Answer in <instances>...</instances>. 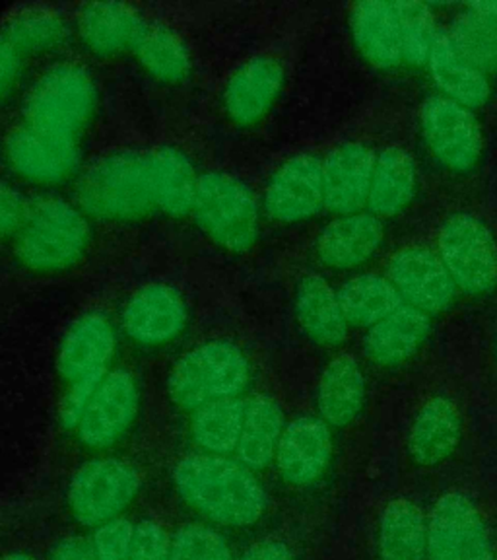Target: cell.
I'll list each match as a JSON object with an SVG mask.
<instances>
[{"label":"cell","instance_id":"obj_1","mask_svg":"<svg viewBox=\"0 0 497 560\" xmlns=\"http://www.w3.org/2000/svg\"><path fill=\"white\" fill-rule=\"evenodd\" d=\"M174 485L192 510L227 527L257 524L269 504L255 472L229 455H187L174 467Z\"/></svg>","mask_w":497,"mask_h":560},{"label":"cell","instance_id":"obj_2","mask_svg":"<svg viewBox=\"0 0 497 560\" xmlns=\"http://www.w3.org/2000/svg\"><path fill=\"white\" fill-rule=\"evenodd\" d=\"M86 214L61 199H39L26 207L16 232L20 262L37 272L67 271L86 255Z\"/></svg>","mask_w":497,"mask_h":560},{"label":"cell","instance_id":"obj_3","mask_svg":"<svg viewBox=\"0 0 497 560\" xmlns=\"http://www.w3.org/2000/svg\"><path fill=\"white\" fill-rule=\"evenodd\" d=\"M80 209L105 222L142 219L156 209L146 152H115L80 177Z\"/></svg>","mask_w":497,"mask_h":560},{"label":"cell","instance_id":"obj_4","mask_svg":"<svg viewBox=\"0 0 497 560\" xmlns=\"http://www.w3.org/2000/svg\"><path fill=\"white\" fill-rule=\"evenodd\" d=\"M251 380V364L232 341H206L185 352L175 364L167 392L184 411H197L209 402L239 399Z\"/></svg>","mask_w":497,"mask_h":560},{"label":"cell","instance_id":"obj_5","mask_svg":"<svg viewBox=\"0 0 497 560\" xmlns=\"http://www.w3.org/2000/svg\"><path fill=\"white\" fill-rule=\"evenodd\" d=\"M191 214L214 244L234 254L251 249L261 230L253 191L224 172L201 175Z\"/></svg>","mask_w":497,"mask_h":560},{"label":"cell","instance_id":"obj_6","mask_svg":"<svg viewBox=\"0 0 497 560\" xmlns=\"http://www.w3.org/2000/svg\"><path fill=\"white\" fill-rule=\"evenodd\" d=\"M97 88L79 65H57L35 82L24 104L29 127L76 139L96 112Z\"/></svg>","mask_w":497,"mask_h":560},{"label":"cell","instance_id":"obj_7","mask_svg":"<svg viewBox=\"0 0 497 560\" xmlns=\"http://www.w3.org/2000/svg\"><path fill=\"white\" fill-rule=\"evenodd\" d=\"M140 475L131 464L99 457L80 467L67 489L70 512L86 527L114 522L131 506L140 492Z\"/></svg>","mask_w":497,"mask_h":560},{"label":"cell","instance_id":"obj_8","mask_svg":"<svg viewBox=\"0 0 497 560\" xmlns=\"http://www.w3.org/2000/svg\"><path fill=\"white\" fill-rule=\"evenodd\" d=\"M439 259L466 294H488L497 287V245L488 226L469 212H457L439 230Z\"/></svg>","mask_w":497,"mask_h":560},{"label":"cell","instance_id":"obj_9","mask_svg":"<svg viewBox=\"0 0 497 560\" xmlns=\"http://www.w3.org/2000/svg\"><path fill=\"white\" fill-rule=\"evenodd\" d=\"M428 560H496L481 512L464 492H447L434 508Z\"/></svg>","mask_w":497,"mask_h":560},{"label":"cell","instance_id":"obj_10","mask_svg":"<svg viewBox=\"0 0 497 560\" xmlns=\"http://www.w3.org/2000/svg\"><path fill=\"white\" fill-rule=\"evenodd\" d=\"M424 139L431 154L453 172H471L482 156V132L464 105L446 96L426 100L419 112Z\"/></svg>","mask_w":497,"mask_h":560},{"label":"cell","instance_id":"obj_11","mask_svg":"<svg viewBox=\"0 0 497 560\" xmlns=\"http://www.w3.org/2000/svg\"><path fill=\"white\" fill-rule=\"evenodd\" d=\"M139 407L140 389L131 372L125 368L107 372L76 427L80 442L94 450L115 446L131 429Z\"/></svg>","mask_w":497,"mask_h":560},{"label":"cell","instance_id":"obj_12","mask_svg":"<svg viewBox=\"0 0 497 560\" xmlns=\"http://www.w3.org/2000/svg\"><path fill=\"white\" fill-rule=\"evenodd\" d=\"M115 354V331L104 314H86L70 327L59 350V372L69 389L94 392Z\"/></svg>","mask_w":497,"mask_h":560},{"label":"cell","instance_id":"obj_13","mask_svg":"<svg viewBox=\"0 0 497 560\" xmlns=\"http://www.w3.org/2000/svg\"><path fill=\"white\" fill-rule=\"evenodd\" d=\"M4 150L12 170L35 184H61L80 166L76 139L29 125L10 132Z\"/></svg>","mask_w":497,"mask_h":560},{"label":"cell","instance_id":"obj_14","mask_svg":"<svg viewBox=\"0 0 497 560\" xmlns=\"http://www.w3.org/2000/svg\"><path fill=\"white\" fill-rule=\"evenodd\" d=\"M323 207V162L313 154L289 158L264 189V209L276 222H304Z\"/></svg>","mask_w":497,"mask_h":560},{"label":"cell","instance_id":"obj_15","mask_svg":"<svg viewBox=\"0 0 497 560\" xmlns=\"http://www.w3.org/2000/svg\"><path fill=\"white\" fill-rule=\"evenodd\" d=\"M389 280L404 304L424 314H441L453 304L454 284L439 255L426 247H406L389 262Z\"/></svg>","mask_w":497,"mask_h":560},{"label":"cell","instance_id":"obj_16","mask_svg":"<svg viewBox=\"0 0 497 560\" xmlns=\"http://www.w3.org/2000/svg\"><path fill=\"white\" fill-rule=\"evenodd\" d=\"M187 325V304L179 290L154 282L132 294L122 310V329L144 347H162Z\"/></svg>","mask_w":497,"mask_h":560},{"label":"cell","instance_id":"obj_17","mask_svg":"<svg viewBox=\"0 0 497 560\" xmlns=\"http://www.w3.org/2000/svg\"><path fill=\"white\" fill-rule=\"evenodd\" d=\"M331 455L329 424L321 417L304 415L286 424L274 462L284 481L294 487H307L323 475Z\"/></svg>","mask_w":497,"mask_h":560},{"label":"cell","instance_id":"obj_18","mask_svg":"<svg viewBox=\"0 0 497 560\" xmlns=\"http://www.w3.org/2000/svg\"><path fill=\"white\" fill-rule=\"evenodd\" d=\"M377 156L359 142H344L323 160L324 207L341 214H358L366 207Z\"/></svg>","mask_w":497,"mask_h":560},{"label":"cell","instance_id":"obj_19","mask_svg":"<svg viewBox=\"0 0 497 560\" xmlns=\"http://www.w3.org/2000/svg\"><path fill=\"white\" fill-rule=\"evenodd\" d=\"M284 77V67L272 57L262 55L244 62L227 80L222 96L227 117L241 127L261 121L279 100Z\"/></svg>","mask_w":497,"mask_h":560},{"label":"cell","instance_id":"obj_20","mask_svg":"<svg viewBox=\"0 0 497 560\" xmlns=\"http://www.w3.org/2000/svg\"><path fill=\"white\" fill-rule=\"evenodd\" d=\"M146 26L137 10L121 2H94L80 10V37L99 57L134 51Z\"/></svg>","mask_w":497,"mask_h":560},{"label":"cell","instance_id":"obj_21","mask_svg":"<svg viewBox=\"0 0 497 560\" xmlns=\"http://www.w3.org/2000/svg\"><path fill=\"white\" fill-rule=\"evenodd\" d=\"M383 242V224L376 214L358 212L332 220L317 240L319 259L332 269H354L369 261Z\"/></svg>","mask_w":497,"mask_h":560},{"label":"cell","instance_id":"obj_22","mask_svg":"<svg viewBox=\"0 0 497 560\" xmlns=\"http://www.w3.org/2000/svg\"><path fill=\"white\" fill-rule=\"evenodd\" d=\"M296 317L311 341L321 347H339L348 337V322L339 294L317 272L301 277L294 298Z\"/></svg>","mask_w":497,"mask_h":560},{"label":"cell","instance_id":"obj_23","mask_svg":"<svg viewBox=\"0 0 497 560\" xmlns=\"http://www.w3.org/2000/svg\"><path fill=\"white\" fill-rule=\"evenodd\" d=\"M463 434L459 409L447 397H434L419 409L409 434V454L414 464L434 467L451 457Z\"/></svg>","mask_w":497,"mask_h":560},{"label":"cell","instance_id":"obj_24","mask_svg":"<svg viewBox=\"0 0 497 560\" xmlns=\"http://www.w3.org/2000/svg\"><path fill=\"white\" fill-rule=\"evenodd\" d=\"M350 27L359 51L377 69H393L402 61L401 26L393 2H358L350 12Z\"/></svg>","mask_w":497,"mask_h":560},{"label":"cell","instance_id":"obj_25","mask_svg":"<svg viewBox=\"0 0 497 560\" xmlns=\"http://www.w3.org/2000/svg\"><path fill=\"white\" fill-rule=\"evenodd\" d=\"M429 327L431 322L428 314L404 304L367 329L364 339L367 359L374 360L379 366L402 364L426 341Z\"/></svg>","mask_w":497,"mask_h":560},{"label":"cell","instance_id":"obj_26","mask_svg":"<svg viewBox=\"0 0 497 560\" xmlns=\"http://www.w3.org/2000/svg\"><path fill=\"white\" fill-rule=\"evenodd\" d=\"M146 158L156 209L174 219L191 214L201 177L189 156L174 147H162L146 152Z\"/></svg>","mask_w":497,"mask_h":560},{"label":"cell","instance_id":"obj_27","mask_svg":"<svg viewBox=\"0 0 497 560\" xmlns=\"http://www.w3.org/2000/svg\"><path fill=\"white\" fill-rule=\"evenodd\" d=\"M366 399V380L358 362L350 354L331 360L317 385L319 417L329 427H348L358 417Z\"/></svg>","mask_w":497,"mask_h":560},{"label":"cell","instance_id":"obj_28","mask_svg":"<svg viewBox=\"0 0 497 560\" xmlns=\"http://www.w3.org/2000/svg\"><path fill=\"white\" fill-rule=\"evenodd\" d=\"M428 65L436 86L449 100L464 105L466 109L481 107L488 102L492 90L486 74L464 59L447 32H437Z\"/></svg>","mask_w":497,"mask_h":560},{"label":"cell","instance_id":"obj_29","mask_svg":"<svg viewBox=\"0 0 497 560\" xmlns=\"http://www.w3.org/2000/svg\"><path fill=\"white\" fill-rule=\"evenodd\" d=\"M284 412L269 395L245 401L244 427L237 442L236 457L251 471H261L276 459L280 438L284 434Z\"/></svg>","mask_w":497,"mask_h":560},{"label":"cell","instance_id":"obj_30","mask_svg":"<svg viewBox=\"0 0 497 560\" xmlns=\"http://www.w3.org/2000/svg\"><path fill=\"white\" fill-rule=\"evenodd\" d=\"M416 192V166L406 150L384 149L376 160L367 207L371 214L391 219L406 209Z\"/></svg>","mask_w":497,"mask_h":560},{"label":"cell","instance_id":"obj_31","mask_svg":"<svg viewBox=\"0 0 497 560\" xmlns=\"http://www.w3.org/2000/svg\"><path fill=\"white\" fill-rule=\"evenodd\" d=\"M428 557V522L414 502L397 499L379 520V559L424 560Z\"/></svg>","mask_w":497,"mask_h":560},{"label":"cell","instance_id":"obj_32","mask_svg":"<svg viewBox=\"0 0 497 560\" xmlns=\"http://www.w3.org/2000/svg\"><path fill=\"white\" fill-rule=\"evenodd\" d=\"M449 37L454 47L476 69L497 70V0L472 2L454 18Z\"/></svg>","mask_w":497,"mask_h":560},{"label":"cell","instance_id":"obj_33","mask_svg":"<svg viewBox=\"0 0 497 560\" xmlns=\"http://www.w3.org/2000/svg\"><path fill=\"white\" fill-rule=\"evenodd\" d=\"M348 325L371 327L404 306L393 282L379 275H358L336 292Z\"/></svg>","mask_w":497,"mask_h":560},{"label":"cell","instance_id":"obj_34","mask_svg":"<svg viewBox=\"0 0 497 560\" xmlns=\"http://www.w3.org/2000/svg\"><path fill=\"white\" fill-rule=\"evenodd\" d=\"M245 401L226 399L209 402L192 411L191 436L204 454H236L244 427Z\"/></svg>","mask_w":497,"mask_h":560},{"label":"cell","instance_id":"obj_35","mask_svg":"<svg viewBox=\"0 0 497 560\" xmlns=\"http://www.w3.org/2000/svg\"><path fill=\"white\" fill-rule=\"evenodd\" d=\"M134 55L150 77L166 84H177L191 72V55L174 30L149 24L134 47Z\"/></svg>","mask_w":497,"mask_h":560},{"label":"cell","instance_id":"obj_36","mask_svg":"<svg viewBox=\"0 0 497 560\" xmlns=\"http://www.w3.org/2000/svg\"><path fill=\"white\" fill-rule=\"evenodd\" d=\"M2 34L24 57L55 51L64 42V24L49 10H24L10 18Z\"/></svg>","mask_w":497,"mask_h":560},{"label":"cell","instance_id":"obj_37","mask_svg":"<svg viewBox=\"0 0 497 560\" xmlns=\"http://www.w3.org/2000/svg\"><path fill=\"white\" fill-rule=\"evenodd\" d=\"M401 26L402 59L411 65H426L436 44V20L424 2L402 0L393 2Z\"/></svg>","mask_w":497,"mask_h":560},{"label":"cell","instance_id":"obj_38","mask_svg":"<svg viewBox=\"0 0 497 560\" xmlns=\"http://www.w3.org/2000/svg\"><path fill=\"white\" fill-rule=\"evenodd\" d=\"M169 560H236L224 535L209 525H184L171 537Z\"/></svg>","mask_w":497,"mask_h":560},{"label":"cell","instance_id":"obj_39","mask_svg":"<svg viewBox=\"0 0 497 560\" xmlns=\"http://www.w3.org/2000/svg\"><path fill=\"white\" fill-rule=\"evenodd\" d=\"M134 524L127 517H117L114 522L96 527L92 537L96 560H131Z\"/></svg>","mask_w":497,"mask_h":560},{"label":"cell","instance_id":"obj_40","mask_svg":"<svg viewBox=\"0 0 497 560\" xmlns=\"http://www.w3.org/2000/svg\"><path fill=\"white\" fill-rule=\"evenodd\" d=\"M171 537L154 520H142L134 525L131 560H169Z\"/></svg>","mask_w":497,"mask_h":560},{"label":"cell","instance_id":"obj_41","mask_svg":"<svg viewBox=\"0 0 497 560\" xmlns=\"http://www.w3.org/2000/svg\"><path fill=\"white\" fill-rule=\"evenodd\" d=\"M24 59L26 57L0 32V102L16 90L17 80L24 69Z\"/></svg>","mask_w":497,"mask_h":560},{"label":"cell","instance_id":"obj_42","mask_svg":"<svg viewBox=\"0 0 497 560\" xmlns=\"http://www.w3.org/2000/svg\"><path fill=\"white\" fill-rule=\"evenodd\" d=\"M26 214V205L16 191L0 184V240L16 234Z\"/></svg>","mask_w":497,"mask_h":560},{"label":"cell","instance_id":"obj_43","mask_svg":"<svg viewBox=\"0 0 497 560\" xmlns=\"http://www.w3.org/2000/svg\"><path fill=\"white\" fill-rule=\"evenodd\" d=\"M49 560H96L94 542L80 535L64 537L52 547Z\"/></svg>","mask_w":497,"mask_h":560},{"label":"cell","instance_id":"obj_44","mask_svg":"<svg viewBox=\"0 0 497 560\" xmlns=\"http://www.w3.org/2000/svg\"><path fill=\"white\" fill-rule=\"evenodd\" d=\"M237 560H294V555L288 545L280 539H262Z\"/></svg>","mask_w":497,"mask_h":560},{"label":"cell","instance_id":"obj_45","mask_svg":"<svg viewBox=\"0 0 497 560\" xmlns=\"http://www.w3.org/2000/svg\"><path fill=\"white\" fill-rule=\"evenodd\" d=\"M0 560H35L34 557H29L27 552H10V555H4Z\"/></svg>","mask_w":497,"mask_h":560}]
</instances>
